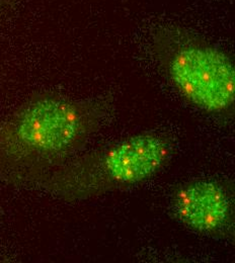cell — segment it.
I'll return each mask as SVG.
<instances>
[{"label":"cell","instance_id":"1","mask_svg":"<svg viewBox=\"0 0 235 263\" xmlns=\"http://www.w3.org/2000/svg\"><path fill=\"white\" fill-rule=\"evenodd\" d=\"M168 74L180 93L202 109L219 112L234 102V66L214 47L194 43L179 47L169 59Z\"/></svg>","mask_w":235,"mask_h":263},{"label":"cell","instance_id":"4","mask_svg":"<svg viewBox=\"0 0 235 263\" xmlns=\"http://www.w3.org/2000/svg\"><path fill=\"white\" fill-rule=\"evenodd\" d=\"M174 213L187 226L200 232L222 229L230 217V200L212 181H196L182 189L174 198Z\"/></svg>","mask_w":235,"mask_h":263},{"label":"cell","instance_id":"3","mask_svg":"<svg viewBox=\"0 0 235 263\" xmlns=\"http://www.w3.org/2000/svg\"><path fill=\"white\" fill-rule=\"evenodd\" d=\"M168 156V147L161 138L138 135L110 150L104 157V167L115 181L136 183L159 170Z\"/></svg>","mask_w":235,"mask_h":263},{"label":"cell","instance_id":"2","mask_svg":"<svg viewBox=\"0 0 235 263\" xmlns=\"http://www.w3.org/2000/svg\"><path fill=\"white\" fill-rule=\"evenodd\" d=\"M81 127V115L74 104L63 99H43L23 110L16 134L28 147L54 153L67 149Z\"/></svg>","mask_w":235,"mask_h":263}]
</instances>
